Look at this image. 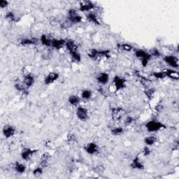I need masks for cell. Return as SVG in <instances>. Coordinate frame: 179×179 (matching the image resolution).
Masks as SVG:
<instances>
[{"label": "cell", "mask_w": 179, "mask_h": 179, "mask_svg": "<svg viewBox=\"0 0 179 179\" xmlns=\"http://www.w3.org/2000/svg\"><path fill=\"white\" fill-rule=\"evenodd\" d=\"M66 139H67V141H70V142H74L76 140V136L73 133H70L69 134L67 135V137H66Z\"/></svg>", "instance_id": "74e56055"}, {"label": "cell", "mask_w": 179, "mask_h": 179, "mask_svg": "<svg viewBox=\"0 0 179 179\" xmlns=\"http://www.w3.org/2000/svg\"><path fill=\"white\" fill-rule=\"evenodd\" d=\"M152 75L155 79H164L167 77L165 72H154L152 73Z\"/></svg>", "instance_id": "d6a6232c"}, {"label": "cell", "mask_w": 179, "mask_h": 179, "mask_svg": "<svg viewBox=\"0 0 179 179\" xmlns=\"http://www.w3.org/2000/svg\"><path fill=\"white\" fill-rule=\"evenodd\" d=\"M8 4H9V2L6 1V0H1V1H0V8H1L2 9L5 8L8 6Z\"/></svg>", "instance_id": "ab89813d"}, {"label": "cell", "mask_w": 179, "mask_h": 179, "mask_svg": "<svg viewBox=\"0 0 179 179\" xmlns=\"http://www.w3.org/2000/svg\"><path fill=\"white\" fill-rule=\"evenodd\" d=\"M34 81H35L34 77L29 74L25 75L24 79H23V83H24V85L27 87V88L32 87L34 85Z\"/></svg>", "instance_id": "e0dca14e"}, {"label": "cell", "mask_w": 179, "mask_h": 179, "mask_svg": "<svg viewBox=\"0 0 179 179\" xmlns=\"http://www.w3.org/2000/svg\"><path fill=\"white\" fill-rule=\"evenodd\" d=\"M81 102V98L76 94H72L68 99V102L72 106H78Z\"/></svg>", "instance_id": "484cf974"}, {"label": "cell", "mask_w": 179, "mask_h": 179, "mask_svg": "<svg viewBox=\"0 0 179 179\" xmlns=\"http://www.w3.org/2000/svg\"><path fill=\"white\" fill-rule=\"evenodd\" d=\"M103 170H104V168H103V167H102V165H100L95 168V170H94V171H95L96 172H97V173H101V172L103 171Z\"/></svg>", "instance_id": "60d3db41"}, {"label": "cell", "mask_w": 179, "mask_h": 179, "mask_svg": "<svg viewBox=\"0 0 179 179\" xmlns=\"http://www.w3.org/2000/svg\"><path fill=\"white\" fill-rule=\"evenodd\" d=\"M86 18H87V20L89 21V22H91L94 25H100V20H99L98 17L97 16L95 13L92 11L88 13L87 15H86Z\"/></svg>", "instance_id": "9a60e30c"}, {"label": "cell", "mask_w": 179, "mask_h": 179, "mask_svg": "<svg viewBox=\"0 0 179 179\" xmlns=\"http://www.w3.org/2000/svg\"><path fill=\"white\" fill-rule=\"evenodd\" d=\"M130 167L133 169L143 170L144 169V165L140 160L139 157H136L130 164Z\"/></svg>", "instance_id": "5bb4252c"}, {"label": "cell", "mask_w": 179, "mask_h": 179, "mask_svg": "<svg viewBox=\"0 0 179 179\" xmlns=\"http://www.w3.org/2000/svg\"><path fill=\"white\" fill-rule=\"evenodd\" d=\"M65 46L66 49L68 50L69 53L72 51H76L78 50V46L76 44L74 41L72 39H69L66 41Z\"/></svg>", "instance_id": "ffe728a7"}, {"label": "cell", "mask_w": 179, "mask_h": 179, "mask_svg": "<svg viewBox=\"0 0 179 179\" xmlns=\"http://www.w3.org/2000/svg\"><path fill=\"white\" fill-rule=\"evenodd\" d=\"M109 75L107 74V73L103 72L99 74L97 76H96V80L97 81V83L100 84H102V85H106L109 83Z\"/></svg>", "instance_id": "4fadbf2b"}, {"label": "cell", "mask_w": 179, "mask_h": 179, "mask_svg": "<svg viewBox=\"0 0 179 179\" xmlns=\"http://www.w3.org/2000/svg\"><path fill=\"white\" fill-rule=\"evenodd\" d=\"M38 39L36 38H23L20 40V45L22 46H30L37 44Z\"/></svg>", "instance_id": "d6986e66"}, {"label": "cell", "mask_w": 179, "mask_h": 179, "mask_svg": "<svg viewBox=\"0 0 179 179\" xmlns=\"http://www.w3.org/2000/svg\"><path fill=\"white\" fill-rule=\"evenodd\" d=\"M155 92V90L154 88H150V89H148L146 90L145 91L146 96L147 97L148 100H151V99L153 97Z\"/></svg>", "instance_id": "836d02e7"}, {"label": "cell", "mask_w": 179, "mask_h": 179, "mask_svg": "<svg viewBox=\"0 0 179 179\" xmlns=\"http://www.w3.org/2000/svg\"><path fill=\"white\" fill-rule=\"evenodd\" d=\"M95 8L93 2L90 1H83L79 4V11L81 12H90Z\"/></svg>", "instance_id": "5b68a950"}, {"label": "cell", "mask_w": 179, "mask_h": 179, "mask_svg": "<svg viewBox=\"0 0 179 179\" xmlns=\"http://www.w3.org/2000/svg\"><path fill=\"white\" fill-rule=\"evenodd\" d=\"M76 116L81 121H86L88 119V111L85 107L79 106L76 109Z\"/></svg>", "instance_id": "30bf717a"}, {"label": "cell", "mask_w": 179, "mask_h": 179, "mask_svg": "<svg viewBox=\"0 0 179 179\" xmlns=\"http://www.w3.org/2000/svg\"><path fill=\"white\" fill-rule=\"evenodd\" d=\"M163 60L166 64L174 69L178 68V59L174 55H166L163 58Z\"/></svg>", "instance_id": "52a82bcc"}, {"label": "cell", "mask_w": 179, "mask_h": 179, "mask_svg": "<svg viewBox=\"0 0 179 179\" xmlns=\"http://www.w3.org/2000/svg\"><path fill=\"white\" fill-rule=\"evenodd\" d=\"M124 113V109L120 107H116L112 109V116L114 119L119 120Z\"/></svg>", "instance_id": "2e32d148"}, {"label": "cell", "mask_w": 179, "mask_h": 179, "mask_svg": "<svg viewBox=\"0 0 179 179\" xmlns=\"http://www.w3.org/2000/svg\"><path fill=\"white\" fill-rule=\"evenodd\" d=\"M16 129L14 126L10 125H5L2 129V134L6 139H9L16 134Z\"/></svg>", "instance_id": "8992f818"}, {"label": "cell", "mask_w": 179, "mask_h": 179, "mask_svg": "<svg viewBox=\"0 0 179 179\" xmlns=\"http://www.w3.org/2000/svg\"><path fill=\"white\" fill-rule=\"evenodd\" d=\"M67 18L69 23L72 25L79 24V23H81L82 20H83V18L79 14L77 10L73 8L69 9L67 12Z\"/></svg>", "instance_id": "3957f363"}, {"label": "cell", "mask_w": 179, "mask_h": 179, "mask_svg": "<svg viewBox=\"0 0 179 179\" xmlns=\"http://www.w3.org/2000/svg\"><path fill=\"white\" fill-rule=\"evenodd\" d=\"M149 53L151 55L152 57L153 56V57H159L161 56V53L159 52L158 49L156 48H152L151 50H150V52Z\"/></svg>", "instance_id": "d590c367"}, {"label": "cell", "mask_w": 179, "mask_h": 179, "mask_svg": "<svg viewBox=\"0 0 179 179\" xmlns=\"http://www.w3.org/2000/svg\"><path fill=\"white\" fill-rule=\"evenodd\" d=\"M88 55L92 60H97L98 58H100V50L92 48L88 52Z\"/></svg>", "instance_id": "603a6c76"}, {"label": "cell", "mask_w": 179, "mask_h": 179, "mask_svg": "<svg viewBox=\"0 0 179 179\" xmlns=\"http://www.w3.org/2000/svg\"><path fill=\"white\" fill-rule=\"evenodd\" d=\"M92 91L90 90H88V89L83 90L81 94V98L83 99V100H90V99L92 97Z\"/></svg>", "instance_id": "4316f807"}, {"label": "cell", "mask_w": 179, "mask_h": 179, "mask_svg": "<svg viewBox=\"0 0 179 179\" xmlns=\"http://www.w3.org/2000/svg\"><path fill=\"white\" fill-rule=\"evenodd\" d=\"M15 88H16V89L18 90V91L25 93V92H26V88L27 87H26L23 83L18 82V83H16V84H15Z\"/></svg>", "instance_id": "1f68e13d"}, {"label": "cell", "mask_w": 179, "mask_h": 179, "mask_svg": "<svg viewBox=\"0 0 179 179\" xmlns=\"http://www.w3.org/2000/svg\"><path fill=\"white\" fill-rule=\"evenodd\" d=\"M37 152V150L31 149L29 148H24L20 153V156L23 160L29 161L32 158V155Z\"/></svg>", "instance_id": "9c48e42d"}, {"label": "cell", "mask_w": 179, "mask_h": 179, "mask_svg": "<svg viewBox=\"0 0 179 179\" xmlns=\"http://www.w3.org/2000/svg\"><path fill=\"white\" fill-rule=\"evenodd\" d=\"M52 40H53V39L49 38L48 36L46 35V34H43V35H42V36H41V38H40V42H41V43H42V44L46 47L51 46Z\"/></svg>", "instance_id": "7402d4cb"}, {"label": "cell", "mask_w": 179, "mask_h": 179, "mask_svg": "<svg viewBox=\"0 0 179 179\" xmlns=\"http://www.w3.org/2000/svg\"><path fill=\"white\" fill-rule=\"evenodd\" d=\"M51 155L48 153H45L42 154V157H41L40 159V165L41 167L43 168L46 167L48 165L49 160L51 159Z\"/></svg>", "instance_id": "ac0fdd59"}, {"label": "cell", "mask_w": 179, "mask_h": 179, "mask_svg": "<svg viewBox=\"0 0 179 179\" xmlns=\"http://www.w3.org/2000/svg\"><path fill=\"white\" fill-rule=\"evenodd\" d=\"M84 150L88 154L94 155L99 152V146L97 144L94 142H90V143L86 144L84 147Z\"/></svg>", "instance_id": "8fae6325"}, {"label": "cell", "mask_w": 179, "mask_h": 179, "mask_svg": "<svg viewBox=\"0 0 179 179\" xmlns=\"http://www.w3.org/2000/svg\"><path fill=\"white\" fill-rule=\"evenodd\" d=\"M66 41L64 39H53L52 40L51 47L56 50H60L62 48H63L64 46H65Z\"/></svg>", "instance_id": "7c38bea8"}, {"label": "cell", "mask_w": 179, "mask_h": 179, "mask_svg": "<svg viewBox=\"0 0 179 179\" xmlns=\"http://www.w3.org/2000/svg\"><path fill=\"white\" fill-rule=\"evenodd\" d=\"M118 48L122 49V50H123L125 51H127V52H130L134 49V47L129 44H118Z\"/></svg>", "instance_id": "4dcf8cb0"}, {"label": "cell", "mask_w": 179, "mask_h": 179, "mask_svg": "<svg viewBox=\"0 0 179 179\" xmlns=\"http://www.w3.org/2000/svg\"><path fill=\"white\" fill-rule=\"evenodd\" d=\"M5 19L10 22H15L16 20V15L11 11H9L5 14Z\"/></svg>", "instance_id": "f1b7e54d"}, {"label": "cell", "mask_w": 179, "mask_h": 179, "mask_svg": "<svg viewBox=\"0 0 179 179\" xmlns=\"http://www.w3.org/2000/svg\"><path fill=\"white\" fill-rule=\"evenodd\" d=\"M142 152H143V154L144 156H149V155L151 154V150H150L149 146H146L145 147L143 148Z\"/></svg>", "instance_id": "8d00e7d4"}, {"label": "cell", "mask_w": 179, "mask_h": 179, "mask_svg": "<svg viewBox=\"0 0 179 179\" xmlns=\"http://www.w3.org/2000/svg\"><path fill=\"white\" fill-rule=\"evenodd\" d=\"M69 54H70V56L72 57V58L74 60V61L78 62H81V54H80L77 51L69 52Z\"/></svg>", "instance_id": "f546056e"}, {"label": "cell", "mask_w": 179, "mask_h": 179, "mask_svg": "<svg viewBox=\"0 0 179 179\" xmlns=\"http://www.w3.org/2000/svg\"><path fill=\"white\" fill-rule=\"evenodd\" d=\"M134 54L136 57L141 60V64L144 67H146L148 65V62L152 58V56L149 53L142 50V49H136L134 51Z\"/></svg>", "instance_id": "6da1fadb"}, {"label": "cell", "mask_w": 179, "mask_h": 179, "mask_svg": "<svg viewBox=\"0 0 179 179\" xmlns=\"http://www.w3.org/2000/svg\"><path fill=\"white\" fill-rule=\"evenodd\" d=\"M157 141V139L155 136H148V137H146L145 139H144V143L148 146H153Z\"/></svg>", "instance_id": "d4e9b609"}, {"label": "cell", "mask_w": 179, "mask_h": 179, "mask_svg": "<svg viewBox=\"0 0 179 179\" xmlns=\"http://www.w3.org/2000/svg\"><path fill=\"white\" fill-rule=\"evenodd\" d=\"M165 73L166 75H167V77H169L173 80H176V81L178 80V73L177 71L169 69L165 71Z\"/></svg>", "instance_id": "cb8c5ba5"}, {"label": "cell", "mask_w": 179, "mask_h": 179, "mask_svg": "<svg viewBox=\"0 0 179 179\" xmlns=\"http://www.w3.org/2000/svg\"><path fill=\"white\" fill-rule=\"evenodd\" d=\"M59 78L60 74L57 72H52L48 73L44 79V84L46 85H51V84L55 83L56 81H57Z\"/></svg>", "instance_id": "ba28073f"}, {"label": "cell", "mask_w": 179, "mask_h": 179, "mask_svg": "<svg viewBox=\"0 0 179 179\" xmlns=\"http://www.w3.org/2000/svg\"><path fill=\"white\" fill-rule=\"evenodd\" d=\"M43 169H44V168L42 167H38L35 168L33 171V175L36 176V177H39L43 174Z\"/></svg>", "instance_id": "e575fe53"}, {"label": "cell", "mask_w": 179, "mask_h": 179, "mask_svg": "<svg viewBox=\"0 0 179 179\" xmlns=\"http://www.w3.org/2000/svg\"><path fill=\"white\" fill-rule=\"evenodd\" d=\"M14 169L17 173L22 174L23 173H25L26 171V166L24 165V164L20 163L19 162H16L14 165Z\"/></svg>", "instance_id": "44dd1931"}, {"label": "cell", "mask_w": 179, "mask_h": 179, "mask_svg": "<svg viewBox=\"0 0 179 179\" xmlns=\"http://www.w3.org/2000/svg\"><path fill=\"white\" fill-rule=\"evenodd\" d=\"M111 132L113 136H119L124 133V129L122 127H116L111 129Z\"/></svg>", "instance_id": "83f0119b"}, {"label": "cell", "mask_w": 179, "mask_h": 179, "mask_svg": "<svg viewBox=\"0 0 179 179\" xmlns=\"http://www.w3.org/2000/svg\"><path fill=\"white\" fill-rule=\"evenodd\" d=\"M133 122H134V118L132 117H131V116H128V117H127L125 118V120L124 124L125 126H128L129 125L132 123Z\"/></svg>", "instance_id": "f35d334b"}, {"label": "cell", "mask_w": 179, "mask_h": 179, "mask_svg": "<svg viewBox=\"0 0 179 179\" xmlns=\"http://www.w3.org/2000/svg\"><path fill=\"white\" fill-rule=\"evenodd\" d=\"M145 127L148 131L149 132H156L162 129L166 128V126L162 122L158 121L156 120H151L146 122Z\"/></svg>", "instance_id": "7a4b0ae2"}, {"label": "cell", "mask_w": 179, "mask_h": 179, "mask_svg": "<svg viewBox=\"0 0 179 179\" xmlns=\"http://www.w3.org/2000/svg\"><path fill=\"white\" fill-rule=\"evenodd\" d=\"M113 83L115 86L116 91L123 90L126 87V81L124 78L119 76H116L113 78Z\"/></svg>", "instance_id": "277c9868"}]
</instances>
